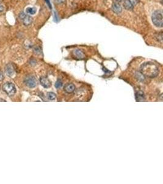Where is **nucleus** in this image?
Returning a JSON list of instances; mask_svg holds the SVG:
<instances>
[{
  "instance_id": "19",
  "label": "nucleus",
  "mask_w": 163,
  "mask_h": 184,
  "mask_svg": "<svg viewBox=\"0 0 163 184\" xmlns=\"http://www.w3.org/2000/svg\"><path fill=\"white\" fill-rule=\"evenodd\" d=\"M129 1H130L131 4H132L133 6H135L136 5V4L138 3V2H139L138 0H129Z\"/></svg>"
},
{
  "instance_id": "23",
  "label": "nucleus",
  "mask_w": 163,
  "mask_h": 184,
  "mask_svg": "<svg viewBox=\"0 0 163 184\" xmlns=\"http://www.w3.org/2000/svg\"><path fill=\"white\" fill-rule=\"evenodd\" d=\"M4 10V7L3 6L0 5V12H3Z\"/></svg>"
},
{
  "instance_id": "8",
  "label": "nucleus",
  "mask_w": 163,
  "mask_h": 184,
  "mask_svg": "<svg viewBox=\"0 0 163 184\" xmlns=\"http://www.w3.org/2000/svg\"><path fill=\"white\" fill-rule=\"evenodd\" d=\"M6 74L8 76L11 77L14 74L15 72V70H14V66H12V64H8L6 66Z\"/></svg>"
},
{
  "instance_id": "15",
  "label": "nucleus",
  "mask_w": 163,
  "mask_h": 184,
  "mask_svg": "<svg viewBox=\"0 0 163 184\" xmlns=\"http://www.w3.org/2000/svg\"><path fill=\"white\" fill-rule=\"evenodd\" d=\"M47 98H48V99L50 100H54V99H56V95L53 92H49L47 94Z\"/></svg>"
},
{
  "instance_id": "9",
  "label": "nucleus",
  "mask_w": 163,
  "mask_h": 184,
  "mask_svg": "<svg viewBox=\"0 0 163 184\" xmlns=\"http://www.w3.org/2000/svg\"><path fill=\"white\" fill-rule=\"evenodd\" d=\"M32 18L30 15H26L22 19L23 24L24 26H29L32 24Z\"/></svg>"
},
{
  "instance_id": "24",
  "label": "nucleus",
  "mask_w": 163,
  "mask_h": 184,
  "mask_svg": "<svg viewBox=\"0 0 163 184\" xmlns=\"http://www.w3.org/2000/svg\"><path fill=\"white\" fill-rule=\"evenodd\" d=\"M0 101H3V102H6V101L5 99H2V98H0Z\"/></svg>"
},
{
  "instance_id": "3",
  "label": "nucleus",
  "mask_w": 163,
  "mask_h": 184,
  "mask_svg": "<svg viewBox=\"0 0 163 184\" xmlns=\"http://www.w3.org/2000/svg\"><path fill=\"white\" fill-rule=\"evenodd\" d=\"M3 90L9 96H14L17 92L15 85L11 82H6L4 84L3 86Z\"/></svg>"
},
{
  "instance_id": "7",
  "label": "nucleus",
  "mask_w": 163,
  "mask_h": 184,
  "mask_svg": "<svg viewBox=\"0 0 163 184\" xmlns=\"http://www.w3.org/2000/svg\"><path fill=\"white\" fill-rule=\"evenodd\" d=\"M73 54L75 57L78 59H83L85 58L84 53L80 49H75L73 50Z\"/></svg>"
},
{
  "instance_id": "14",
  "label": "nucleus",
  "mask_w": 163,
  "mask_h": 184,
  "mask_svg": "<svg viewBox=\"0 0 163 184\" xmlns=\"http://www.w3.org/2000/svg\"><path fill=\"white\" fill-rule=\"evenodd\" d=\"M26 13L29 15H34L36 13V9L34 8H28L26 9Z\"/></svg>"
},
{
  "instance_id": "5",
  "label": "nucleus",
  "mask_w": 163,
  "mask_h": 184,
  "mask_svg": "<svg viewBox=\"0 0 163 184\" xmlns=\"http://www.w3.org/2000/svg\"><path fill=\"white\" fill-rule=\"evenodd\" d=\"M111 9L112 11H113L115 14H120L122 11V6H121L120 4L119 3H115V2L112 5Z\"/></svg>"
},
{
  "instance_id": "1",
  "label": "nucleus",
  "mask_w": 163,
  "mask_h": 184,
  "mask_svg": "<svg viewBox=\"0 0 163 184\" xmlns=\"http://www.w3.org/2000/svg\"><path fill=\"white\" fill-rule=\"evenodd\" d=\"M140 72L144 76L150 78H153L158 75L159 68L156 65L152 62H146L141 65Z\"/></svg>"
},
{
  "instance_id": "12",
  "label": "nucleus",
  "mask_w": 163,
  "mask_h": 184,
  "mask_svg": "<svg viewBox=\"0 0 163 184\" xmlns=\"http://www.w3.org/2000/svg\"><path fill=\"white\" fill-rule=\"evenodd\" d=\"M123 7L126 10H132L134 6L131 4L129 0H125L123 3Z\"/></svg>"
},
{
  "instance_id": "25",
  "label": "nucleus",
  "mask_w": 163,
  "mask_h": 184,
  "mask_svg": "<svg viewBox=\"0 0 163 184\" xmlns=\"http://www.w3.org/2000/svg\"><path fill=\"white\" fill-rule=\"evenodd\" d=\"M115 1H116V2L115 3H118V2H120V1H121L122 0H115Z\"/></svg>"
},
{
  "instance_id": "16",
  "label": "nucleus",
  "mask_w": 163,
  "mask_h": 184,
  "mask_svg": "<svg viewBox=\"0 0 163 184\" xmlns=\"http://www.w3.org/2000/svg\"><path fill=\"white\" fill-rule=\"evenodd\" d=\"M156 39L158 40V41L160 42V43H162V33H158V34H156L155 35Z\"/></svg>"
},
{
  "instance_id": "10",
  "label": "nucleus",
  "mask_w": 163,
  "mask_h": 184,
  "mask_svg": "<svg viewBox=\"0 0 163 184\" xmlns=\"http://www.w3.org/2000/svg\"><path fill=\"white\" fill-rule=\"evenodd\" d=\"M75 90V86L72 84H67L64 87V91L69 93L73 92Z\"/></svg>"
},
{
  "instance_id": "2",
  "label": "nucleus",
  "mask_w": 163,
  "mask_h": 184,
  "mask_svg": "<svg viewBox=\"0 0 163 184\" xmlns=\"http://www.w3.org/2000/svg\"><path fill=\"white\" fill-rule=\"evenodd\" d=\"M162 11L161 10H156L151 15V20L155 27L162 28L163 26Z\"/></svg>"
},
{
  "instance_id": "11",
  "label": "nucleus",
  "mask_w": 163,
  "mask_h": 184,
  "mask_svg": "<svg viewBox=\"0 0 163 184\" xmlns=\"http://www.w3.org/2000/svg\"><path fill=\"white\" fill-rule=\"evenodd\" d=\"M136 98L138 101H142L145 99V96L144 93L141 91H139L136 93Z\"/></svg>"
},
{
  "instance_id": "20",
  "label": "nucleus",
  "mask_w": 163,
  "mask_h": 184,
  "mask_svg": "<svg viewBox=\"0 0 163 184\" xmlns=\"http://www.w3.org/2000/svg\"><path fill=\"white\" fill-rule=\"evenodd\" d=\"M26 15V14H25V13H24V12H21V13H20V14H19V17H20V19H21V20H22L23 19V18H24V16H25V15Z\"/></svg>"
},
{
  "instance_id": "4",
  "label": "nucleus",
  "mask_w": 163,
  "mask_h": 184,
  "mask_svg": "<svg viewBox=\"0 0 163 184\" xmlns=\"http://www.w3.org/2000/svg\"><path fill=\"white\" fill-rule=\"evenodd\" d=\"M24 82L26 86L31 88L36 87V85H37V80H36V77L34 76H31V75L26 77Z\"/></svg>"
},
{
  "instance_id": "18",
  "label": "nucleus",
  "mask_w": 163,
  "mask_h": 184,
  "mask_svg": "<svg viewBox=\"0 0 163 184\" xmlns=\"http://www.w3.org/2000/svg\"><path fill=\"white\" fill-rule=\"evenodd\" d=\"M34 52L37 55H40L42 53V50L39 47H35L34 48Z\"/></svg>"
},
{
  "instance_id": "17",
  "label": "nucleus",
  "mask_w": 163,
  "mask_h": 184,
  "mask_svg": "<svg viewBox=\"0 0 163 184\" xmlns=\"http://www.w3.org/2000/svg\"><path fill=\"white\" fill-rule=\"evenodd\" d=\"M62 86V82L60 80H57L55 84V87L56 88H59Z\"/></svg>"
},
{
  "instance_id": "21",
  "label": "nucleus",
  "mask_w": 163,
  "mask_h": 184,
  "mask_svg": "<svg viewBox=\"0 0 163 184\" xmlns=\"http://www.w3.org/2000/svg\"><path fill=\"white\" fill-rule=\"evenodd\" d=\"M4 79V75L3 74L2 72L0 71V82H1L2 80H3Z\"/></svg>"
},
{
  "instance_id": "22",
  "label": "nucleus",
  "mask_w": 163,
  "mask_h": 184,
  "mask_svg": "<svg viewBox=\"0 0 163 184\" xmlns=\"http://www.w3.org/2000/svg\"><path fill=\"white\" fill-rule=\"evenodd\" d=\"M56 1L58 4H62L66 2V0H56Z\"/></svg>"
},
{
  "instance_id": "13",
  "label": "nucleus",
  "mask_w": 163,
  "mask_h": 184,
  "mask_svg": "<svg viewBox=\"0 0 163 184\" xmlns=\"http://www.w3.org/2000/svg\"><path fill=\"white\" fill-rule=\"evenodd\" d=\"M136 77L137 79H138L139 81H143L144 80V79H145V77H144V76L143 74H142V73H141V72H136Z\"/></svg>"
},
{
  "instance_id": "6",
  "label": "nucleus",
  "mask_w": 163,
  "mask_h": 184,
  "mask_svg": "<svg viewBox=\"0 0 163 184\" xmlns=\"http://www.w3.org/2000/svg\"><path fill=\"white\" fill-rule=\"evenodd\" d=\"M40 82L41 85H42L44 88H50L51 85V82H50V80H49L48 79H47V78L44 77H42L40 78Z\"/></svg>"
}]
</instances>
